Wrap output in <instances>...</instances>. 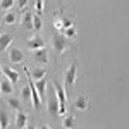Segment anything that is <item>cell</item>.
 <instances>
[{
	"instance_id": "cell-19",
	"label": "cell",
	"mask_w": 129,
	"mask_h": 129,
	"mask_svg": "<svg viewBox=\"0 0 129 129\" xmlns=\"http://www.w3.org/2000/svg\"><path fill=\"white\" fill-rule=\"evenodd\" d=\"M41 26H43V22H41V17H40V14H38V16L33 17V28H35L36 31H40Z\"/></svg>"
},
{
	"instance_id": "cell-3",
	"label": "cell",
	"mask_w": 129,
	"mask_h": 129,
	"mask_svg": "<svg viewBox=\"0 0 129 129\" xmlns=\"http://www.w3.org/2000/svg\"><path fill=\"white\" fill-rule=\"evenodd\" d=\"M53 88H55V95L59 98V103H60V114H66V102H67V95L64 88L59 84V81H53Z\"/></svg>"
},
{
	"instance_id": "cell-29",
	"label": "cell",
	"mask_w": 129,
	"mask_h": 129,
	"mask_svg": "<svg viewBox=\"0 0 129 129\" xmlns=\"http://www.w3.org/2000/svg\"><path fill=\"white\" fill-rule=\"evenodd\" d=\"M0 93H2V91H0Z\"/></svg>"
},
{
	"instance_id": "cell-25",
	"label": "cell",
	"mask_w": 129,
	"mask_h": 129,
	"mask_svg": "<svg viewBox=\"0 0 129 129\" xmlns=\"http://www.w3.org/2000/svg\"><path fill=\"white\" fill-rule=\"evenodd\" d=\"M35 9H36V12H38V14H41V12H43V0H36Z\"/></svg>"
},
{
	"instance_id": "cell-13",
	"label": "cell",
	"mask_w": 129,
	"mask_h": 129,
	"mask_svg": "<svg viewBox=\"0 0 129 129\" xmlns=\"http://www.w3.org/2000/svg\"><path fill=\"white\" fill-rule=\"evenodd\" d=\"M35 86H36V89H38V93H40V96L43 98L45 96V91H47V79L45 78H41V79H36V83H35Z\"/></svg>"
},
{
	"instance_id": "cell-16",
	"label": "cell",
	"mask_w": 129,
	"mask_h": 129,
	"mask_svg": "<svg viewBox=\"0 0 129 129\" xmlns=\"http://www.w3.org/2000/svg\"><path fill=\"white\" fill-rule=\"evenodd\" d=\"M7 126H9V117L5 110H0V127H7Z\"/></svg>"
},
{
	"instance_id": "cell-23",
	"label": "cell",
	"mask_w": 129,
	"mask_h": 129,
	"mask_svg": "<svg viewBox=\"0 0 129 129\" xmlns=\"http://www.w3.org/2000/svg\"><path fill=\"white\" fill-rule=\"evenodd\" d=\"M22 98L26 100V102L33 100V98H31V88H29V86H26V88L22 89Z\"/></svg>"
},
{
	"instance_id": "cell-9",
	"label": "cell",
	"mask_w": 129,
	"mask_h": 129,
	"mask_svg": "<svg viewBox=\"0 0 129 129\" xmlns=\"http://www.w3.org/2000/svg\"><path fill=\"white\" fill-rule=\"evenodd\" d=\"M16 126L19 129L28 126V114H24L22 110H17V117H16Z\"/></svg>"
},
{
	"instance_id": "cell-24",
	"label": "cell",
	"mask_w": 129,
	"mask_h": 129,
	"mask_svg": "<svg viewBox=\"0 0 129 129\" xmlns=\"http://www.w3.org/2000/svg\"><path fill=\"white\" fill-rule=\"evenodd\" d=\"M53 26H55V29H57V31H64V22H62V21L55 19V21H53Z\"/></svg>"
},
{
	"instance_id": "cell-27",
	"label": "cell",
	"mask_w": 129,
	"mask_h": 129,
	"mask_svg": "<svg viewBox=\"0 0 129 129\" xmlns=\"http://www.w3.org/2000/svg\"><path fill=\"white\" fill-rule=\"evenodd\" d=\"M69 26H72V21L66 19V21H64V29H66V28H69Z\"/></svg>"
},
{
	"instance_id": "cell-17",
	"label": "cell",
	"mask_w": 129,
	"mask_h": 129,
	"mask_svg": "<svg viewBox=\"0 0 129 129\" xmlns=\"http://www.w3.org/2000/svg\"><path fill=\"white\" fill-rule=\"evenodd\" d=\"M62 33L66 35V38H76V26H69V28H66Z\"/></svg>"
},
{
	"instance_id": "cell-15",
	"label": "cell",
	"mask_w": 129,
	"mask_h": 129,
	"mask_svg": "<svg viewBox=\"0 0 129 129\" xmlns=\"http://www.w3.org/2000/svg\"><path fill=\"white\" fill-rule=\"evenodd\" d=\"M31 76H33V79H41V78H45V74H47V71L45 69H33L29 71Z\"/></svg>"
},
{
	"instance_id": "cell-1",
	"label": "cell",
	"mask_w": 129,
	"mask_h": 129,
	"mask_svg": "<svg viewBox=\"0 0 129 129\" xmlns=\"http://www.w3.org/2000/svg\"><path fill=\"white\" fill-rule=\"evenodd\" d=\"M52 45H53V48H55L57 53H64V52L67 50V47H69V45H67V40H66V35H60V33L53 35Z\"/></svg>"
},
{
	"instance_id": "cell-20",
	"label": "cell",
	"mask_w": 129,
	"mask_h": 129,
	"mask_svg": "<svg viewBox=\"0 0 129 129\" xmlns=\"http://www.w3.org/2000/svg\"><path fill=\"white\" fill-rule=\"evenodd\" d=\"M14 5V0H0V9L2 10H9Z\"/></svg>"
},
{
	"instance_id": "cell-2",
	"label": "cell",
	"mask_w": 129,
	"mask_h": 129,
	"mask_svg": "<svg viewBox=\"0 0 129 129\" xmlns=\"http://www.w3.org/2000/svg\"><path fill=\"white\" fill-rule=\"evenodd\" d=\"M76 79H78V64L72 62L69 66V69L66 71V86H67V89H69L71 86H74Z\"/></svg>"
},
{
	"instance_id": "cell-26",
	"label": "cell",
	"mask_w": 129,
	"mask_h": 129,
	"mask_svg": "<svg viewBox=\"0 0 129 129\" xmlns=\"http://www.w3.org/2000/svg\"><path fill=\"white\" fill-rule=\"evenodd\" d=\"M17 5H19V9H24L28 5V0H17Z\"/></svg>"
},
{
	"instance_id": "cell-4",
	"label": "cell",
	"mask_w": 129,
	"mask_h": 129,
	"mask_svg": "<svg viewBox=\"0 0 129 129\" xmlns=\"http://www.w3.org/2000/svg\"><path fill=\"white\" fill-rule=\"evenodd\" d=\"M35 60L36 62H40V64H47L48 62V52H47V48L45 47H41V48H38V50H35Z\"/></svg>"
},
{
	"instance_id": "cell-14",
	"label": "cell",
	"mask_w": 129,
	"mask_h": 129,
	"mask_svg": "<svg viewBox=\"0 0 129 129\" xmlns=\"http://www.w3.org/2000/svg\"><path fill=\"white\" fill-rule=\"evenodd\" d=\"M4 72H5V76H7L12 83H17V81H19V72H17V71L10 69V67H5V69H4Z\"/></svg>"
},
{
	"instance_id": "cell-28",
	"label": "cell",
	"mask_w": 129,
	"mask_h": 129,
	"mask_svg": "<svg viewBox=\"0 0 129 129\" xmlns=\"http://www.w3.org/2000/svg\"><path fill=\"white\" fill-rule=\"evenodd\" d=\"M0 74H2V67H0Z\"/></svg>"
},
{
	"instance_id": "cell-8",
	"label": "cell",
	"mask_w": 129,
	"mask_h": 129,
	"mask_svg": "<svg viewBox=\"0 0 129 129\" xmlns=\"http://www.w3.org/2000/svg\"><path fill=\"white\" fill-rule=\"evenodd\" d=\"M12 86H14V83H12L7 76H5V79L0 81V91H2V93H5V95H10V93H12V89H14Z\"/></svg>"
},
{
	"instance_id": "cell-22",
	"label": "cell",
	"mask_w": 129,
	"mask_h": 129,
	"mask_svg": "<svg viewBox=\"0 0 129 129\" xmlns=\"http://www.w3.org/2000/svg\"><path fill=\"white\" fill-rule=\"evenodd\" d=\"M9 105L12 107V109H16V110H21V102L17 98H10L9 100Z\"/></svg>"
},
{
	"instance_id": "cell-11",
	"label": "cell",
	"mask_w": 129,
	"mask_h": 129,
	"mask_svg": "<svg viewBox=\"0 0 129 129\" xmlns=\"http://www.w3.org/2000/svg\"><path fill=\"white\" fill-rule=\"evenodd\" d=\"M48 112L52 114V115H57V114H60L59 98H50V102H48Z\"/></svg>"
},
{
	"instance_id": "cell-21",
	"label": "cell",
	"mask_w": 129,
	"mask_h": 129,
	"mask_svg": "<svg viewBox=\"0 0 129 129\" xmlns=\"http://www.w3.org/2000/svg\"><path fill=\"white\" fill-rule=\"evenodd\" d=\"M72 124H74V115H67V117L64 119V122H62V126H64L66 129L72 127Z\"/></svg>"
},
{
	"instance_id": "cell-10",
	"label": "cell",
	"mask_w": 129,
	"mask_h": 129,
	"mask_svg": "<svg viewBox=\"0 0 129 129\" xmlns=\"http://www.w3.org/2000/svg\"><path fill=\"white\" fill-rule=\"evenodd\" d=\"M33 12L29 10H26L24 14H22V26L26 28V29H33Z\"/></svg>"
},
{
	"instance_id": "cell-5",
	"label": "cell",
	"mask_w": 129,
	"mask_h": 129,
	"mask_svg": "<svg viewBox=\"0 0 129 129\" xmlns=\"http://www.w3.org/2000/svg\"><path fill=\"white\" fill-rule=\"evenodd\" d=\"M9 59H10V62H14V64H19V62L24 60V53H22L19 48L14 47V48L9 50Z\"/></svg>"
},
{
	"instance_id": "cell-12",
	"label": "cell",
	"mask_w": 129,
	"mask_h": 129,
	"mask_svg": "<svg viewBox=\"0 0 129 129\" xmlns=\"http://www.w3.org/2000/svg\"><path fill=\"white\" fill-rule=\"evenodd\" d=\"M74 105H76V109H78V110L84 112V110H88V98H86L84 95H81V96H78V98H76Z\"/></svg>"
},
{
	"instance_id": "cell-7",
	"label": "cell",
	"mask_w": 129,
	"mask_h": 129,
	"mask_svg": "<svg viewBox=\"0 0 129 129\" xmlns=\"http://www.w3.org/2000/svg\"><path fill=\"white\" fill-rule=\"evenodd\" d=\"M41 47H45V41L41 40L40 36H33V38H29L28 40V48L33 52V50H38L41 48Z\"/></svg>"
},
{
	"instance_id": "cell-18",
	"label": "cell",
	"mask_w": 129,
	"mask_h": 129,
	"mask_svg": "<svg viewBox=\"0 0 129 129\" xmlns=\"http://www.w3.org/2000/svg\"><path fill=\"white\" fill-rule=\"evenodd\" d=\"M4 22H5V24H14V22H16V14H14V12H7L5 17H4Z\"/></svg>"
},
{
	"instance_id": "cell-6",
	"label": "cell",
	"mask_w": 129,
	"mask_h": 129,
	"mask_svg": "<svg viewBox=\"0 0 129 129\" xmlns=\"http://www.w3.org/2000/svg\"><path fill=\"white\" fill-rule=\"evenodd\" d=\"M14 40V36L10 35V33H4V35H0V52H5V50L10 47V43Z\"/></svg>"
}]
</instances>
